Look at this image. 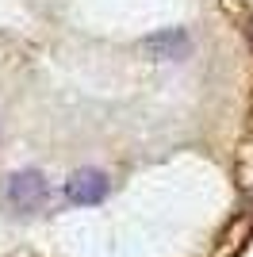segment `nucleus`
I'll return each mask as SVG.
<instances>
[{
  "label": "nucleus",
  "mask_w": 253,
  "mask_h": 257,
  "mask_svg": "<svg viewBox=\"0 0 253 257\" xmlns=\"http://www.w3.org/2000/svg\"><path fill=\"white\" fill-rule=\"evenodd\" d=\"M4 200L16 215H31V211H42L46 200H50V181L46 173L39 169H20L12 173L8 184H4Z\"/></svg>",
  "instance_id": "f257e3e1"
},
{
  "label": "nucleus",
  "mask_w": 253,
  "mask_h": 257,
  "mask_svg": "<svg viewBox=\"0 0 253 257\" xmlns=\"http://www.w3.org/2000/svg\"><path fill=\"white\" fill-rule=\"evenodd\" d=\"M107 192H111V181H107L104 169H77L73 177L65 181V204H73V207L104 204Z\"/></svg>",
  "instance_id": "f03ea898"
},
{
  "label": "nucleus",
  "mask_w": 253,
  "mask_h": 257,
  "mask_svg": "<svg viewBox=\"0 0 253 257\" xmlns=\"http://www.w3.org/2000/svg\"><path fill=\"white\" fill-rule=\"evenodd\" d=\"M142 50L150 58H158V62H180V58H188L192 50V35L184 27H165V31H154L142 39Z\"/></svg>",
  "instance_id": "7ed1b4c3"
}]
</instances>
